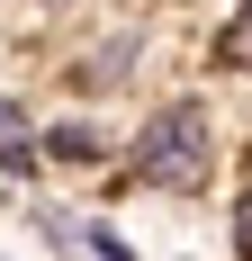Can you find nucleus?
Returning <instances> with one entry per match:
<instances>
[{
    "instance_id": "nucleus-1",
    "label": "nucleus",
    "mask_w": 252,
    "mask_h": 261,
    "mask_svg": "<svg viewBox=\"0 0 252 261\" xmlns=\"http://www.w3.org/2000/svg\"><path fill=\"white\" fill-rule=\"evenodd\" d=\"M198 162H207V126H198V108L171 99V108H153V126L135 135V153H126V171L144 189H189L198 180Z\"/></svg>"
},
{
    "instance_id": "nucleus-2",
    "label": "nucleus",
    "mask_w": 252,
    "mask_h": 261,
    "mask_svg": "<svg viewBox=\"0 0 252 261\" xmlns=\"http://www.w3.org/2000/svg\"><path fill=\"white\" fill-rule=\"evenodd\" d=\"M0 180H36V126L18 99H0Z\"/></svg>"
},
{
    "instance_id": "nucleus-3",
    "label": "nucleus",
    "mask_w": 252,
    "mask_h": 261,
    "mask_svg": "<svg viewBox=\"0 0 252 261\" xmlns=\"http://www.w3.org/2000/svg\"><path fill=\"white\" fill-rule=\"evenodd\" d=\"M126 63H135V36H108V45H99V54H90V81H117V72H126Z\"/></svg>"
},
{
    "instance_id": "nucleus-4",
    "label": "nucleus",
    "mask_w": 252,
    "mask_h": 261,
    "mask_svg": "<svg viewBox=\"0 0 252 261\" xmlns=\"http://www.w3.org/2000/svg\"><path fill=\"white\" fill-rule=\"evenodd\" d=\"M225 63H252V0L234 9V27H225Z\"/></svg>"
},
{
    "instance_id": "nucleus-5",
    "label": "nucleus",
    "mask_w": 252,
    "mask_h": 261,
    "mask_svg": "<svg viewBox=\"0 0 252 261\" xmlns=\"http://www.w3.org/2000/svg\"><path fill=\"white\" fill-rule=\"evenodd\" d=\"M90 252H99V261H135V252H126L117 234H108V225H90Z\"/></svg>"
},
{
    "instance_id": "nucleus-6",
    "label": "nucleus",
    "mask_w": 252,
    "mask_h": 261,
    "mask_svg": "<svg viewBox=\"0 0 252 261\" xmlns=\"http://www.w3.org/2000/svg\"><path fill=\"white\" fill-rule=\"evenodd\" d=\"M243 261H252V207H243Z\"/></svg>"
}]
</instances>
